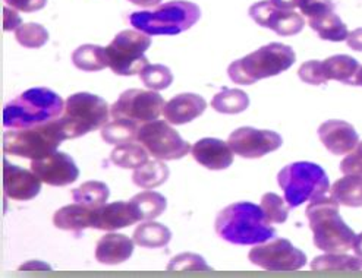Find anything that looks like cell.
<instances>
[{
	"instance_id": "obj_1",
	"label": "cell",
	"mask_w": 362,
	"mask_h": 278,
	"mask_svg": "<svg viewBox=\"0 0 362 278\" xmlns=\"http://www.w3.org/2000/svg\"><path fill=\"white\" fill-rule=\"evenodd\" d=\"M216 233L233 245H259L273 239L276 230L259 205L236 203L218 212Z\"/></svg>"
},
{
	"instance_id": "obj_2",
	"label": "cell",
	"mask_w": 362,
	"mask_h": 278,
	"mask_svg": "<svg viewBox=\"0 0 362 278\" xmlns=\"http://www.w3.org/2000/svg\"><path fill=\"white\" fill-rule=\"evenodd\" d=\"M305 215L314 234V245L325 252L340 253L354 248L356 234L341 220L339 204L326 195L311 201Z\"/></svg>"
},
{
	"instance_id": "obj_3",
	"label": "cell",
	"mask_w": 362,
	"mask_h": 278,
	"mask_svg": "<svg viewBox=\"0 0 362 278\" xmlns=\"http://www.w3.org/2000/svg\"><path fill=\"white\" fill-rule=\"evenodd\" d=\"M65 102L54 91L38 87L13 98L4 109V126L24 129L49 123L62 116Z\"/></svg>"
},
{
	"instance_id": "obj_4",
	"label": "cell",
	"mask_w": 362,
	"mask_h": 278,
	"mask_svg": "<svg viewBox=\"0 0 362 278\" xmlns=\"http://www.w3.org/2000/svg\"><path fill=\"white\" fill-rule=\"evenodd\" d=\"M296 61L292 47L281 43H270L229 65L228 73L239 85H252L261 79L276 76L288 71Z\"/></svg>"
},
{
	"instance_id": "obj_5",
	"label": "cell",
	"mask_w": 362,
	"mask_h": 278,
	"mask_svg": "<svg viewBox=\"0 0 362 278\" xmlns=\"http://www.w3.org/2000/svg\"><path fill=\"white\" fill-rule=\"evenodd\" d=\"M199 16L198 5L187 0H173L154 11L131 13L129 23L147 35H176L197 24Z\"/></svg>"
},
{
	"instance_id": "obj_6",
	"label": "cell",
	"mask_w": 362,
	"mask_h": 278,
	"mask_svg": "<svg viewBox=\"0 0 362 278\" xmlns=\"http://www.w3.org/2000/svg\"><path fill=\"white\" fill-rule=\"evenodd\" d=\"M110 109L102 97L90 92H76L65 102L62 116L57 123L65 139L84 136L109 123Z\"/></svg>"
},
{
	"instance_id": "obj_7",
	"label": "cell",
	"mask_w": 362,
	"mask_h": 278,
	"mask_svg": "<svg viewBox=\"0 0 362 278\" xmlns=\"http://www.w3.org/2000/svg\"><path fill=\"white\" fill-rule=\"evenodd\" d=\"M277 183L285 193L289 207L295 208L307 201H314L330 191L329 177L318 164L308 162L292 163L277 174Z\"/></svg>"
},
{
	"instance_id": "obj_8",
	"label": "cell",
	"mask_w": 362,
	"mask_h": 278,
	"mask_svg": "<svg viewBox=\"0 0 362 278\" xmlns=\"http://www.w3.org/2000/svg\"><path fill=\"white\" fill-rule=\"evenodd\" d=\"M65 141L57 119L54 121L24 129H12L4 135V152L24 157L30 160H40L54 151Z\"/></svg>"
},
{
	"instance_id": "obj_9",
	"label": "cell",
	"mask_w": 362,
	"mask_h": 278,
	"mask_svg": "<svg viewBox=\"0 0 362 278\" xmlns=\"http://www.w3.org/2000/svg\"><path fill=\"white\" fill-rule=\"evenodd\" d=\"M150 46V35L138 30L120 31L106 47L109 68L120 76L139 75L148 65L146 52Z\"/></svg>"
},
{
	"instance_id": "obj_10",
	"label": "cell",
	"mask_w": 362,
	"mask_h": 278,
	"mask_svg": "<svg viewBox=\"0 0 362 278\" xmlns=\"http://www.w3.org/2000/svg\"><path fill=\"white\" fill-rule=\"evenodd\" d=\"M136 141L157 160H180L191 152L189 143L168 123V121H153L144 123L138 131Z\"/></svg>"
},
{
	"instance_id": "obj_11",
	"label": "cell",
	"mask_w": 362,
	"mask_h": 278,
	"mask_svg": "<svg viewBox=\"0 0 362 278\" xmlns=\"http://www.w3.org/2000/svg\"><path fill=\"white\" fill-rule=\"evenodd\" d=\"M163 97L153 90H128L119 95L110 107L115 119H129L136 123H148L157 121L165 109Z\"/></svg>"
},
{
	"instance_id": "obj_12",
	"label": "cell",
	"mask_w": 362,
	"mask_h": 278,
	"mask_svg": "<svg viewBox=\"0 0 362 278\" xmlns=\"http://www.w3.org/2000/svg\"><path fill=\"white\" fill-rule=\"evenodd\" d=\"M248 258L254 265L269 271H296L307 264L305 253L288 239H276L255 246L250 250Z\"/></svg>"
},
{
	"instance_id": "obj_13",
	"label": "cell",
	"mask_w": 362,
	"mask_h": 278,
	"mask_svg": "<svg viewBox=\"0 0 362 278\" xmlns=\"http://www.w3.org/2000/svg\"><path fill=\"white\" fill-rule=\"evenodd\" d=\"M233 154L243 158L264 157L281 145V136L277 132L255 128H239L228 139Z\"/></svg>"
},
{
	"instance_id": "obj_14",
	"label": "cell",
	"mask_w": 362,
	"mask_h": 278,
	"mask_svg": "<svg viewBox=\"0 0 362 278\" xmlns=\"http://www.w3.org/2000/svg\"><path fill=\"white\" fill-rule=\"evenodd\" d=\"M250 16L259 25L273 30L276 34L289 37L303 31L304 16L289 9L277 8L272 0H261L250 8Z\"/></svg>"
},
{
	"instance_id": "obj_15",
	"label": "cell",
	"mask_w": 362,
	"mask_h": 278,
	"mask_svg": "<svg viewBox=\"0 0 362 278\" xmlns=\"http://www.w3.org/2000/svg\"><path fill=\"white\" fill-rule=\"evenodd\" d=\"M30 169L40 181L52 186H68L79 176L74 158L59 151L40 160H31Z\"/></svg>"
},
{
	"instance_id": "obj_16",
	"label": "cell",
	"mask_w": 362,
	"mask_h": 278,
	"mask_svg": "<svg viewBox=\"0 0 362 278\" xmlns=\"http://www.w3.org/2000/svg\"><path fill=\"white\" fill-rule=\"evenodd\" d=\"M4 191L13 201H30L42 191V181L31 170L4 160Z\"/></svg>"
},
{
	"instance_id": "obj_17",
	"label": "cell",
	"mask_w": 362,
	"mask_h": 278,
	"mask_svg": "<svg viewBox=\"0 0 362 278\" xmlns=\"http://www.w3.org/2000/svg\"><path fill=\"white\" fill-rule=\"evenodd\" d=\"M318 136L323 145L334 155L352 152L359 144V136L355 128L345 121H327L318 128Z\"/></svg>"
},
{
	"instance_id": "obj_18",
	"label": "cell",
	"mask_w": 362,
	"mask_h": 278,
	"mask_svg": "<svg viewBox=\"0 0 362 278\" xmlns=\"http://www.w3.org/2000/svg\"><path fill=\"white\" fill-rule=\"evenodd\" d=\"M141 222V217L131 203H112L93 211V229L113 231Z\"/></svg>"
},
{
	"instance_id": "obj_19",
	"label": "cell",
	"mask_w": 362,
	"mask_h": 278,
	"mask_svg": "<svg viewBox=\"0 0 362 278\" xmlns=\"http://www.w3.org/2000/svg\"><path fill=\"white\" fill-rule=\"evenodd\" d=\"M191 154L194 160L209 170H225L233 163V151L229 144L216 138H203L197 141Z\"/></svg>"
},
{
	"instance_id": "obj_20",
	"label": "cell",
	"mask_w": 362,
	"mask_h": 278,
	"mask_svg": "<svg viewBox=\"0 0 362 278\" xmlns=\"http://www.w3.org/2000/svg\"><path fill=\"white\" fill-rule=\"evenodd\" d=\"M206 109L207 102L203 97L194 92H185L173 97L165 104L163 116L172 125H185L195 121L206 111Z\"/></svg>"
},
{
	"instance_id": "obj_21",
	"label": "cell",
	"mask_w": 362,
	"mask_h": 278,
	"mask_svg": "<svg viewBox=\"0 0 362 278\" xmlns=\"http://www.w3.org/2000/svg\"><path fill=\"white\" fill-rule=\"evenodd\" d=\"M134 241L125 234L109 233L98 241L95 260L105 265H119L128 261L134 252Z\"/></svg>"
},
{
	"instance_id": "obj_22",
	"label": "cell",
	"mask_w": 362,
	"mask_h": 278,
	"mask_svg": "<svg viewBox=\"0 0 362 278\" xmlns=\"http://www.w3.org/2000/svg\"><path fill=\"white\" fill-rule=\"evenodd\" d=\"M93 207L83 204H71L62 207L53 215L54 227L66 231H81L93 226Z\"/></svg>"
},
{
	"instance_id": "obj_23",
	"label": "cell",
	"mask_w": 362,
	"mask_h": 278,
	"mask_svg": "<svg viewBox=\"0 0 362 278\" xmlns=\"http://www.w3.org/2000/svg\"><path fill=\"white\" fill-rule=\"evenodd\" d=\"M308 25L320 35V38L327 42H345L349 35L348 27L334 13V11H327L307 19Z\"/></svg>"
},
{
	"instance_id": "obj_24",
	"label": "cell",
	"mask_w": 362,
	"mask_h": 278,
	"mask_svg": "<svg viewBox=\"0 0 362 278\" xmlns=\"http://www.w3.org/2000/svg\"><path fill=\"white\" fill-rule=\"evenodd\" d=\"M330 195L339 205L362 207V177L346 174L330 186Z\"/></svg>"
},
{
	"instance_id": "obj_25",
	"label": "cell",
	"mask_w": 362,
	"mask_h": 278,
	"mask_svg": "<svg viewBox=\"0 0 362 278\" xmlns=\"http://www.w3.org/2000/svg\"><path fill=\"white\" fill-rule=\"evenodd\" d=\"M323 68L329 81H339L352 85L355 75L358 73L361 65L356 59L348 54H336L323 61Z\"/></svg>"
},
{
	"instance_id": "obj_26",
	"label": "cell",
	"mask_w": 362,
	"mask_h": 278,
	"mask_svg": "<svg viewBox=\"0 0 362 278\" xmlns=\"http://www.w3.org/2000/svg\"><path fill=\"white\" fill-rule=\"evenodd\" d=\"M172 239V233L170 230L154 222L143 223L139 224L135 231H134V242L141 246V248H147V249H158V248H165Z\"/></svg>"
},
{
	"instance_id": "obj_27",
	"label": "cell",
	"mask_w": 362,
	"mask_h": 278,
	"mask_svg": "<svg viewBox=\"0 0 362 278\" xmlns=\"http://www.w3.org/2000/svg\"><path fill=\"white\" fill-rule=\"evenodd\" d=\"M72 64L86 72L102 71L109 66L106 49L95 44H84L72 53Z\"/></svg>"
},
{
	"instance_id": "obj_28",
	"label": "cell",
	"mask_w": 362,
	"mask_h": 278,
	"mask_svg": "<svg viewBox=\"0 0 362 278\" xmlns=\"http://www.w3.org/2000/svg\"><path fill=\"white\" fill-rule=\"evenodd\" d=\"M129 203L138 211L141 222L154 220V218L162 215L168 207L166 198L162 193L154 191H144L141 193H136L135 196H132V200Z\"/></svg>"
},
{
	"instance_id": "obj_29",
	"label": "cell",
	"mask_w": 362,
	"mask_h": 278,
	"mask_svg": "<svg viewBox=\"0 0 362 278\" xmlns=\"http://www.w3.org/2000/svg\"><path fill=\"white\" fill-rule=\"evenodd\" d=\"M170 170L163 163V160H148L146 164L135 169L132 174V182L144 189H153L163 185L169 179Z\"/></svg>"
},
{
	"instance_id": "obj_30",
	"label": "cell",
	"mask_w": 362,
	"mask_h": 278,
	"mask_svg": "<svg viewBox=\"0 0 362 278\" xmlns=\"http://www.w3.org/2000/svg\"><path fill=\"white\" fill-rule=\"evenodd\" d=\"M148 151L143 144L125 143L116 145L110 154V160L113 164L122 169H138L148 162Z\"/></svg>"
},
{
	"instance_id": "obj_31",
	"label": "cell",
	"mask_w": 362,
	"mask_h": 278,
	"mask_svg": "<svg viewBox=\"0 0 362 278\" xmlns=\"http://www.w3.org/2000/svg\"><path fill=\"white\" fill-rule=\"evenodd\" d=\"M250 106V97L243 90H232V88H223L220 92H217L213 100L211 107L223 114H238L247 110Z\"/></svg>"
},
{
	"instance_id": "obj_32",
	"label": "cell",
	"mask_w": 362,
	"mask_h": 278,
	"mask_svg": "<svg viewBox=\"0 0 362 278\" xmlns=\"http://www.w3.org/2000/svg\"><path fill=\"white\" fill-rule=\"evenodd\" d=\"M138 126L136 122L129 121V119H115L113 122L106 123L102 129V138L107 144L120 145L125 143H132L138 136Z\"/></svg>"
},
{
	"instance_id": "obj_33",
	"label": "cell",
	"mask_w": 362,
	"mask_h": 278,
	"mask_svg": "<svg viewBox=\"0 0 362 278\" xmlns=\"http://www.w3.org/2000/svg\"><path fill=\"white\" fill-rule=\"evenodd\" d=\"M311 270L317 271H362V258L361 256H349L345 252L332 253L326 252V255L317 256L311 262Z\"/></svg>"
},
{
	"instance_id": "obj_34",
	"label": "cell",
	"mask_w": 362,
	"mask_h": 278,
	"mask_svg": "<svg viewBox=\"0 0 362 278\" xmlns=\"http://www.w3.org/2000/svg\"><path fill=\"white\" fill-rule=\"evenodd\" d=\"M110 191L106 183L98 181H88L84 182L79 188H75L72 191L74 201L78 204H83L87 207H102L109 200Z\"/></svg>"
},
{
	"instance_id": "obj_35",
	"label": "cell",
	"mask_w": 362,
	"mask_h": 278,
	"mask_svg": "<svg viewBox=\"0 0 362 278\" xmlns=\"http://www.w3.org/2000/svg\"><path fill=\"white\" fill-rule=\"evenodd\" d=\"M15 38L23 47L40 49L49 42V32L43 25L28 23L15 30Z\"/></svg>"
},
{
	"instance_id": "obj_36",
	"label": "cell",
	"mask_w": 362,
	"mask_h": 278,
	"mask_svg": "<svg viewBox=\"0 0 362 278\" xmlns=\"http://www.w3.org/2000/svg\"><path fill=\"white\" fill-rule=\"evenodd\" d=\"M141 81L148 90L162 91L170 87L173 83V75L170 69L165 65H147L139 73Z\"/></svg>"
},
{
	"instance_id": "obj_37",
	"label": "cell",
	"mask_w": 362,
	"mask_h": 278,
	"mask_svg": "<svg viewBox=\"0 0 362 278\" xmlns=\"http://www.w3.org/2000/svg\"><path fill=\"white\" fill-rule=\"evenodd\" d=\"M286 200L284 198H280L279 195L269 192L264 193L263 198H261V204L259 207L263 208L267 220L270 223H276V224H281L288 220V215H289V205H286Z\"/></svg>"
},
{
	"instance_id": "obj_38",
	"label": "cell",
	"mask_w": 362,
	"mask_h": 278,
	"mask_svg": "<svg viewBox=\"0 0 362 278\" xmlns=\"http://www.w3.org/2000/svg\"><path fill=\"white\" fill-rule=\"evenodd\" d=\"M168 270L170 271H207L211 270L207 262L204 261L203 256H199L197 253L192 252H187V253H179L176 256H173L170 262L168 264Z\"/></svg>"
},
{
	"instance_id": "obj_39",
	"label": "cell",
	"mask_w": 362,
	"mask_h": 278,
	"mask_svg": "<svg viewBox=\"0 0 362 278\" xmlns=\"http://www.w3.org/2000/svg\"><path fill=\"white\" fill-rule=\"evenodd\" d=\"M298 75L304 83H307L310 85H323V84L329 83L325 68H323V62H320V61H310V62L303 64L298 71Z\"/></svg>"
},
{
	"instance_id": "obj_40",
	"label": "cell",
	"mask_w": 362,
	"mask_h": 278,
	"mask_svg": "<svg viewBox=\"0 0 362 278\" xmlns=\"http://www.w3.org/2000/svg\"><path fill=\"white\" fill-rule=\"evenodd\" d=\"M298 8L300 9L303 16L310 19L323 12L334 11V4L332 0H299Z\"/></svg>"
},
{
	"instance_id": "obj_41",
	"label": "cell",
	"mask_w": 362,
	"mask_h": 278,
	"mask_svg": "<svg viewBox=\"0 0 362 278\" xmlns=\"http://www.w3.org/2000/svg\"><path fill=\"white\" fill-rule=\"evenodd\" d=\"M340 170L345 174L362 177V155L355 150L349 152L340 163Z\"/></svg>"
},
{
	"instance_id": "obj_42",
	"label": "cell",
	"mask_w": 362,
	"mask_h": 278,
	"mask_svg": "<svg viewBox=\"0 0 362 278\" xmlns=\"http://www.w3.org/2000/svg\"><path fill=\"white\" fill-rule=\"evenodd\" d=\"M5 2L16 11L31 13L43 9L47 4V0H5Z\"/></svg>"
},
{
	"instance_id": "obj_43",
	"label": "cell",
	"mask_w": 362,
	"mask_h": 278,
	"mask_svg": "<svg viewBox=\"0 0 362 278\" xmlns=\"http://www.w3.org/2000/svg\"><path fill=\"white\" fill-rule=\"evenodd\" d=\"M23 25V19L13 8H4V31H13Z\"/></svg>"
},
{
	"instance_id": "obj_44",
	"label": "cell",
	"mask_w": 362,
	"mask_h": 278,
	"mask_svg": "<svg viewBox=\"0 0 362 278\" xmlns=\"http://www.w3.org/2000/svg\"><path fill=\"white\" fill-rule=\"evenodd\" d=\"M346 43L352 50L362 52V28H356L352 32H349Z\"/></svg>"
},
{
	"instance_id": "obj_45",
	"label": "cell",
	"mask_w": 362,
	"mask_h": 278,
	"mask_svg": "<svg viewBox=\"0 0 362 278\" xmlns=\"http://www.w3.org/2000/svg\"><path fill=\"white\" fill-rule=\"evenodd\" d=\"M272 2L281 9H289L293 11L295 8H298L299 5V0H272Z\"/></svg>"
},
{
	"instance_id": "obj_46",
	"label": "cell",
	"mask_w": 362,
	"mask_h": 278,
	"mask_svg": "<svg viewBox=\"0 0 362 278\" xmlns=\"http://www.w3.org/2000/svg\"><path fill=\"white\" fill-rule=\"evenodd\" d=\"M19 270H52L50 265H47L46 262H38V261H30L24 265L19 267Z\"/></svg>"
},
{
	"instance_id": "obj_47",
	"label": "cell",
	"mask_w": 362,
	"mask_h": 278,
	"mask_svg": "<svg viewBox=\"0 0 362 278\" xmlns=\"http://www.w3.org/2000/svg\"><path fill=\"white\" fill-rule=\"evenodd\" d=\"M131 4L136 5V6H143V8H150V6H156L158 5L162 0H129Z\"/></svg>"
},
{
	"instance_id": "obj_48",
	"label": "cell",
	"mask_w": 362,
	"mask_h": 278,
	"mask_svg": "<svg viewBox=\"0 0 362 278\" xmlns=\"http://www.w3.org/2000/svg\"><path fill=\"white\" fill-rule=\"evenodd\" d=\"M352 249L355 250V253H356L358 256L362 258V233H361L359 236H356V239H355V243H354V248H352Z\"/></svg>"
},
{
	"instance_id": "obj_49",
	"label": "cell",
	"mask_w": 362,
	"mask_h": 278,
	"mask_svg": "<svg viewBox=\"0 0 362 278\" xmlns=\"http://www.w3.org/2000/svg\"><path fill=\"white\" fill-rule=\"evenodd\" d=\"M352 85H358V87H362V68H359L358 73L355 75L354 81H352Z\"/></svg>"
},
{
	"instance_id": "obj_50",
	"label": "cell",
	"mask_w": 362,
	"mask_h": 278,
	"mask_svg": "<svg viewBox=\"0 0 362 278\" xmlns=\"http://www.w3.org/2000/svg\"><path fill=\"white\" fill-rule=\"evenodd\" d=\"M355 151H356V152H359V154H361V155H362V141H361V143H359V144H358V145H356V148H355Z\"/></svg>"
}]
</instances>
